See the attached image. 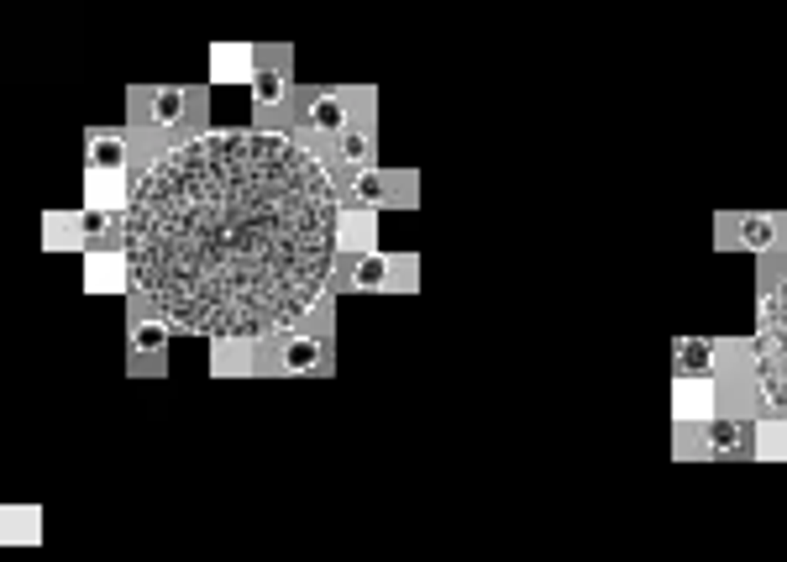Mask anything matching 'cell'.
I'll list each match as a JSON object with an SVG mask.
<instances>
[{
    "label": "cell",
    "mask_w": 787,
    "mask_h": 562,
    "mask_svg": "<svg viewBox=\"0 0 787 562\" xmlns=\"http://www.w3.org/2000/svg\"><path fill=\"white\" fill-rule=\"evenodd\" d=\"M216 368H221V373L247 368V347H241V342H216Z\"/></svg>",
    "instance_id": "obj_18"
},
{
    "label": "cell",
    "mask_w": 787,
    "mask_h": 562,
    "mask_svg": "<svg viewBox=\"0 0 787 562\" xmlns=\"http://www.w3.org/2000/svg\"><path fill=\"white\" fill-rule=\"evenodd\" d=\"M342 121H347V106L336 100V95H320L310 106V126L315 132H342Z\"/></svg>",
    "instance_id": "obj_11"
},
{
    "label": "cell",
    "mask_w": 787,
    "mask_h": 562,
    "mask_svg": "<svg viewBox=\"0 0 787 562\" xmlns=\"http://www.w3.org/2000/svg\"><path fill=\"white\" fill-rule=\"evenodd\" d=\"M315 362H320V342H310V336H289V342H283V368L305 373Z\"/></svg>",
    "instance_id": "obj_12"
},
{
    "label": "cell",
    "mask_w": 787,
    "mask_h": 562,
    "mask_svg": "<svg viewBox=\"0 0 787 562\" xmlns=\"http://www.w3.org/2000/svg\"><path fill=\"white\" fill-rule=\"evenodd\" d=\"M761 457H787V426H761Z\"/></svg>",
    "instance_id": "obj_19"
},
{
    "label": "cell",
    "mask_w": 787,
    "mask_h": 562,
    "mask_svg": "<svg viewBox=\"0 0 787 562\" xmlns=\"http://www.w3.org/2000/svg\"><path fill=\"white\" fill-rule=\"evenodd\" d=\"M342 247H352V252H368V247H373V216H368V210L342 216Z\"/></svg>",
    "instance_id": "obj_9"
},
{
    "label": "cell",
    "mask_w": 787,
    "mask_h": 562,
    "mask_svg": "<svg viewBox=\"0 0 787 562\" xmlns=\"http://www.w3.org/2000/svg\"><path fill=\"white\" fill-rule=\"evenodd\" d=\"M163 342H168V331L157 321H137L131 326V347L142 353V358H153V353H163Z\"/></svg>",
    "instance_id": "obj_14"
},
{
    "label": "cell",
    "mask_w": 787,
    "mask_h": 562,
    "mask_svg": "<svg viewBox=\"0 0 787 562\" xmlns=\"http://www.w3.org/2000/svg\"><path fill=\"white\" fill-rule=\"evenodd\" d=\"M756 379L761 395L787 415V284H777L756 316Z\"/></svg>",
    "instance_id": "obj_2"
},
{
    "label": "cell",
    "mask_w": 787,
    "mask_h": 562,
    "mask_svg": "<svg viewBox=\"0 0 787 562\" xmlns=\"http://www.w3.org/2000/svg\"><path fill=\"white\" fill-rule=\"evenodd\" d=\"M714 368V347L708 342H677V373L682 379H708Z\"/></svg>",
    "instance_id": "obj_4"
},
{
    "label": "cell",
    "mask_w": 787,
    "mask_h": 562,
    "mask_svg": "<svg viewBox=\"0 0 787 562\" xmlns=\"http://www.w3.org/2000/svg\"><path fill=\"white\" fill-rule=\"evenodd\" d=\"M740 237H746L750 252H766V247L777 242V226H772L766 216H746V221H740Z\"/></svg>",
    "instance_id": "obj_13"
},
{
    "label": "cell",
    "mask_w": 787,
    "mask_h": 562,
    "mask_svg": "<svg viewBox=\"0 0 787 562\" xmlns=\"http://www.w3.org/2000/svg\"><path fill=\"white\" fill-rule=\"evenodd\" d=\"M740 442H746V426H735V421H704V447L708 452H735Z\"/></svg>",
    "instance_id": "obj_6"
},
{
    "label": "cell",
    "mask_w": 787,
    "mask_h": 562,
    "mask_svg": "<svg viewBox=\"0 0 787 562\" xmlns=\"http://www.w3.org/2000/svg\"><path fill=\"white\" fill-rule=\"evenodd\" d=\"M89 158H95V174H116L121 179V158H126V148H121V137H95L89 142Z\"/></svg>",
    "instance_id": "obj_8"
},
{
    "label": "cell",
    "mask_w": 787,
    "mask_h": 562,
    "mask_svg": "<svg viewBox=\"0 0 787 562\" xmlns=\"http://www.w3.org/2000/svg\"><path fill=\"white\" fill-rule=\"evenodd\" d=\"M148 111H153L157 126H173V121L190 111V95H179V89H157V95H148Z\"/></svg>",
    "instance_id": "obj_5"
},
{
    "label": "cell",
    "mask_w": 787,
    "mask_h": 562,
    "mask_svg": "<svg viewBox=\"0 0 787 562\" xmlns=\"http://www.w3.org/2000/svg\"><path fill=\"white\" fill-rule=\"evenodd\" d=\"M121 274H126V258H111V252L89 258V289H121Z\"/></svg>",
    "instance_id": "obj_10"
},
{
    "label": "cell",
    "mask_w": 787,
    "mask_h": 562,
    "mask_svg": "<svg viewBox=\"0 0 787 562\" xmlns=\"http://www.w3.org/2000/svg\"><path fill=\"white\" fill-rule=\"evenodd\" d=\"M106 226H111V216H106V210H100V205H89V210H84V216H74V232H84V237H100V232H106Z\"/></svg>",
    "instance_id": "obj_20"
},
{
    "label": "cell",
    "mask_w": 787,
    "mask_h": 562,
    "mask_svg": "<svg viewBox=\"0 0 787 562\" xmlns=\"http://www.w3.org/2000/svg\"><path fill=\"white\" fill-rule=\"evenodd\" d=\"M342 205L320 163L278 132H210L142 174L121 210L131 289L163 326L252 342L294 326L331 279Z\"/></svg>",
    "instance_id": "obj_1"
},
{
    "label": "cell",
    "mask_w": 787,
    "mask_h": 562,
    "mask_svg": "<svg viewBox=\"0 0 787 562\" xmlns=\"http://www.w3.org/2000/svg\"><path fill=\"white\" fill-rule=\"evenodd\" d=\"M210 69H216V80H247V69H252V53H247V47H216Z\"/></svg>",
    "instance_id": "obj_7"
},
{
    "label": "cell",
    "mask_w": 787,
    "mask_h": 562,
    "mask_svg": "<svg viewBox=\"0 0 787 562\" xmlns=\"http://www.w3.org/2000/svg\"><path fill=\"white\" fill-rule=\"evenodd\" d=\"M342 158H347V163H368V137H362V132L342 137Z\"/></svg>",
    "instance_id": "obj_21"
},
{
    "label": "cell",
    "mask_w": 787,
    "mask_h": 562,
    "mask_svg": "<svg viewBox=\"0 0 787 562\" xmlns=\"http://www.w3.org/2000/svg\"><path fill=\"white\" fill-rule=\"evenodd\" d=\"M252 89H258V106H274V100H283V74H278V69H263V74L252 80Z\"/></svg>",
    "instance_id": "obj_17"
},
{
    "label": "cell",
    "mask_w": 787,
    "mask_h": 562,
    "mask_svg": "<svg viewBox=\"0 0 787 562\" xmlns=\"http://www.w3.org/2000/svg\"><path fill=\"white\" fill-rule=\"evenodd\" d=\"M677 415L682 421H708V410H714V389H708V379H677Z\"/></svg>",
    "instance_id": "obj_3"
},
{
    "label": "cell",
    "mask_w": 787,
    "mask_h": 562,
    "mask_svg": "<svg viewBox=\"0 0 787 562\" xmlns=\"http://www.w3.org/2000/svg\"><path fill=\"white\" fill-rule=\"evenodd\" d=\"M384 279H389V263H384V258H362L357 274H352L357 289H384Z\"/></svg>",
    "instance_id": "obj_16"
},
{
    "label": "cell",
    "mask_w": 787,
    "mask_h": 562,
    "mask_svg": "<svg viewBox=\"0 0 787 562\" xmlns=\"http://www.w3.org/2000/svg\"><path fill=\"white\" fill-rule=\"evenodd\" d=\"M384 195H389V184H384L378 174H357V184H352V200L362 205V210H368V205H378V200H384Z\"/></svg>",
    "instance_id": "obj_15"
}]
</instances>
